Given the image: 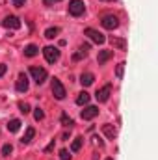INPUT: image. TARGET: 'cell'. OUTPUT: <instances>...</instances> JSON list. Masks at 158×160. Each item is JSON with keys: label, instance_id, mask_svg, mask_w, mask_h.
I'll return each mask as SVG.
<instances>
[{"label": "cell", "instance_id": "obj_1", "mask_svg": "<svg viewBox=\"0 0 158 160\" xmlns=\"http://www.w3.org/2000/svg\"><path fill=\"white\" fill-rule=\"evenodd\" d=\"M84 11H86V4H84V0H71V2H69V13H71L73 17H80V15H84Z\"/></svg>", "mask_w": 158, "mask_h": 160}, {"label": "cell", "instance_id": "obj_2", "mask_svg": "<svg viewBox=\"0 0 158 160\" xmlns=\"http://www.w3.org/2000/svg\"><path fill=\"white\" fill-rule=\"evenodd\" d=\"M43 56H45V60L48 62V63H56L58 60H60V50L56 48V47H45L43 48Z\"/></svg>", "mask_w": 158, "mask_h": 160}, {"label": "cell", "instance_id": "obj_3", "mask_svg": "<svg viewBox=\"0 0 158 160\" xmlns=\"http://www.w3.org/2000/svg\"><path fill=\"white\" fill-rule=\"evenodd\" d=\"M30 75H32V78L36 80L37 84H43L47 80V77H48L47 69H43V67H30Z\"/></svg>", "mask_w": 158, "mask_h": 160}, {"label": "cell", "instance_id": "obj_4", "mask_svg": "<svg viewBox=\"0 0 158 160\" xmlns=\"http://www.w3.org/2000/svg\"><path fill=\"white\" fill-rule=\"evenodd\" d=\"M52 93H54V97L58 99V101H62V99H65V88H63V84L60 82L58 78L52 80Z\"/></svg>", "mask_w": 158, "mask_h": 160}, {"label": "cell", "instance_id": "obj_5", "mask_svg": "<svg viewBox=\"0 0 158 160\" xmlns=\"http://www.w3.org/2000/svg\"><path fill=\"white\" fill-rule=\"evenodd\" d=\"M84 36H87L91 41H95V43H99V45H102V43L106 41V38H104L99 30H95V28H86V30H84Z\"/></svg>", "mask_w": 158, "mask_h": 160}, {"label": "cell", "instance_id": "obj_6", "mask_svg": "<svg viewBox=\"0 0 158 160\" xmlns=\"http://www.w3.org/2000/svg\"><path fill=\"white\" fill-rule=\"evenodd\" d=\"M101 24H102L106 30H116V28L119 26V19L116 17V15H106V17H102Z\"/></svg>", "mask_w": 158, "mask_h": 160}, {"label": "cell", "instance_id": "obj_7", "mask_svg": "<svg viewBox=\"0 0 158 160\" xmlns=\"http://www.w3.org/2000/svg\"><path fill=\"white\" fill-rule=\"evenodd\" d=\"M2 26H4V28H11V30H17V28H21V21H19V17H15V15H7V17H4Z\"/></svg>", "mask_w": 158, "mask_h": 160}, {"label": "cell", "instance_id": "obj_8", "mask_svg": "<svg viewBox=\"0 0 158 160\" xmlns=\"http://www.w3.org/2000/svg\"><path fill=\"white\" fill-rule=\"evenodd\" d=\"M110 95H112V86H110V84H106L104 88H101V89L95 93V97H97L99 102H106V101L110 99Z\"/></svg>", "mask_w": 158, "mask_h": 160}, {"label": "cell", "instance_id": "obj_9", "mask_svg": "<svg viewBox=\"0 0 158 160\" xmlns=\"http://www.w3.org/2000/svg\"><path fill=\"white\" fill-rule=\"evenodd\" d=\"M28 77L24 75V73H21L19 77H17V82H15V88H17V91H21V93H24V91H28Z\"/></svg>", "mask_w": 158, "mask_h": 160}, {"label": "cell", "instance_id": "obj_10", "mask_svg": "<svg viewBox=\"0 0 158 160\" xmlns=\"http://www.w3.org/2000/svg\"><path fill=\"white\" fill-rule=\"evenodd\" d=\"M80 116H82V119L84 121H89V119H93V118L99 116V108H97V106H87V108L82 110Z\"/></svg>", "mask_w": 158, "mask_h": 160}, {"label": "cell", "instance_id": "obj_11", "mask_svg": "<svg viewBox=\"0 0 158 160\" xmlns=\"http://www.w3.org/2000/svg\"><path fill=\"white\" fill-rule=\"evenodd\" d=\"M102 132H104V134H106V138H110V140H114V138L117 136V130H116V127H114V125H110V123L102 125Z\"/></svg>", "mask_w": 158, "mask_h": 160}, {"label": "cell", "instance_id": "obj_12", "mask_svg": "<svg viewBox=\"0 0 158 160\" xmlns=\"http://www.w3.org/2000/svg\"><path fill=\"white\" fill-rule=\"evenodd\" d=\"M87 50H89V45H82L78 50L73 54V62H78L82 58H86V56H87Z\"/></svg>", "mask_w": 158, "mask_h": 160}, {"label": "cell", "instance_id": "obj_13", "mask_svg": "<svg viewBox=\"0 0 158 160\" xmlns=\"http://www.w3.org/2000/svg\"><path fill=\"white\" fill-rule=\"evenodd\" d=\"M110 58H112V50H101V52H99L97 62H99V65H104Z\"/></svg>", "mask_w": 158, "mask_h": 160}, {"label": "cell", "instance_id": "obj_14", "mask_svg": "<svg viewBox=\"0 0 158 160\" xmlns=\"http://www.w3.org/2000/svg\"><path fill=\"white\" fill-rule=\"evenodd\" d=\"M34 136H36V128L30 127V128H26V132H24V136H22L21 142H22V143H30V142L34 140Z\"/></svg>", "mask_w": 158, "mask_h": 160}, {"label": "cell", "instance_id": "obj_15", "mask_svg": "<svg viewBox=\"0 0 158 160\" xmlns=\"http://www.w3.org/2000/svg\"><path fill=\"white\" fill-rule=\"evenodd\" d=\"M110 43H112L116 48H119V50H126V41L121 39V38H112V39H110Z\"/></svg>", "mask_w": 158, "mask_h": 160}, {"label": "cell", "instance_id": "obj_16", "mask_svg": "<svg viewBox=\"0 0 158 160\" xmlns=\"http://www.w3.org/2000/svg\"><path fill=\"white\" fill-rule=\"evenodd\" d=\"M93 80H95V77H93L91 73H82V77H80V84H82V86H91Z\"/></svg>", "mask_w": 158, "mask_h": 160}, {"label": "cell", "instance_id": "obj_17", "mask_svg": "<svg viewBox=\"0 0 158 160\" xmlns=\"http://www.w3.org/2000/svg\"><path fill=\"white\" fill-rule=\"evenodd\" d=\"M87 102H89V93H87V91H80L78 97H77V104L84 106V104H87Z\"/></svg>", "mask_w": 158, "mask_h": 160}, {"label": "cell", "instance_id": "obj_18", "mask_svg": "<svg viewBox=\"0 0 158 160\" xmlns=\"http://www.w3.org/2000/svg\"><path fill=\"white\" fill-rule=\"evenodd\" d=\"M37 52H39V48H37L36 45H28V47L24 48V56H28V58H34V56H37Z\"/></svg>", "mask_w": 158, "mask_h": 160}, {"label": "cell", "instance_id": "obj_19", "mask_svg": "<svg viewBox=\"0 0 158 160\" xmlns=\"http://www.w3.org/2000/svg\"><path fill=\"white\" fill-rule=\"evenodd\" d=\"M58 34H60V28H56V26H52V28H47V30H45V38H47V39H54Z\"/></svg>", "mask_w": 158, "mask_h": 160}, {"label": "cell", "instance_id": "obj_20", "mask_svg": "<svg viewBox=\"0 0 158 160\" xmlns=\"http://www.w3.org/2000/svg\"><path fill=\"white\" fill-rule=\"evenodd\" d=\"M19 128H21V121L19 119H11L7 123V130H9V132H17Z\"/></svg>", "mask_w": 158, "mask_h": 160}, {"label": "cell", "instance_id": "obj_21", "mask_svg": "<svg viewBox=\"0 0 158 160\" xmlns=\"http://www.w3.org/2000/svg\"><path fill=\"white\" fill-rule=\"evenodd\" d=\"M62 125H63V127H69V128H71V127L75 125V121L71 119V118H69L67 114H62Z\"/></svg>", "mask_w": 158, "mask_h": 160}, {"label": "cell", "instance_id": "obj_22", "mask_svg": "<svg viewBox=\"0 0 158 160\" xmlns=\"http://www.w3.org/2000/svg\"><path fill=\"white\" fill-rule=\"evenodd\" d=\"M82 142H84L82 138H77V140L73 142V145H71V151H73V153H77V151H80V147H82Z\"/></svg>", "mask_w": 158, "mask_h": 160}, {"label": "cell", "instance_id": "obj_23", "mask_svg": "<svg viewBox=\"0 0 158 160\" xmlns=\"http://www.w3.org/2000/svg\"><path fill=\"white\" fill-rule=\"evenodd\" d=\"M123 71H125V62H121L117 67H116V77L117 78H123Z\"/></svg>", "mask_w": 158, "mask_h": 160}, {"label": "cell", "instance_id": "obj_24", "mask_svg": "<svg viewBox=\"0 0 158 160\" xmlns=\"http://www.w3.org/2000/svg\"><path fill=\"white\" fill-rule=\"evenodd\" d=\"M34 119H36V121L45 119V112H43L41 108H36V112H34Z\"/></svg>", "mask_w": 158, "mask_h": 160}, {"label": "cell", "instance_id": "obj_25", "mask_svg": "<svg viewBox=\"0 0 158 160\" xmlns=\"http://www.w3.org/2000/svg\"><path fill=\"white\" fill-rule=\"evenodd\" d=\"M13 151V147H11V143H6L4 147H2V155L4 157H9V153Z\"/></svg>", "mask_w": 158, "mask_h": 160}, {"label": "cell", "instance_id": "obj_26", "mask_svg": "<svg viewBox=\"0 0 158 160\" xmlns=\"http://www.w3.org/2000/svg\"><path fill=\"white\" fill-rule=\"evenodd\" d=\"M60 158L62 160H71V153H69L67 149H62V151H60Z\"/></svg>", "mask_w": 158, "mask_h": 160}, {"label": "cell", "instance_id": "obj_27", "mask_svg": "<svg viewBox=\"0 0 158 160\" xmlns=\"http://www.w3.org/2000/svg\"><path fill=\"white\" fill-rule=\"evenodd\" d=\"M19 110H21L22 114H28V112H30V104H26V102H19Z\"/></svg>", "mask_w": 158, "mask_h": 160}, {"label": "cell", "instance_id": "obj_28", "mask_svg": "<svg viewBox=\"0 0 158 160\" xmlns=\"http://www.w3.org/2000/svg\"><path fill=\"white\" fill-rule=\"evenodd\" d=\"M24 2H26V0H13V6H15V8H22Z\"/></svg>", "mask_w": 158, "mask_h": 160}, {"label": "cell", "instance_id": "obj_29", "mask_svg": "<svg viewBox=\"0 0 158 160\" xmlns=\"http://www.w3.org/2000/svg\"><path fill=\"white\" fill-rule=\"evenodd\" d=\"M6 71H7L6 63H0V77H4V75H6Z\"/></svg>", "mask_w": 158, "mask_h": 160}, {"label": "cell", "instance_id": "obj_30", "mask_svg": "<svg viewBox=\"0 0 158 160\" xmlns=\"http://www.w3.org/2000/svg\"><path fill=\"white\" fill-rule=\"evenodd\" d=\"M56 2H60V0H43V4H45V6H54Z\"/></svg>", "mask_w": 158, "mask_h": 160}, {"label": "cell", "instance_id": "obj_31", "mask_svg": "<svg viewBox=\"0 0 158 160\" xmlns=\"http://www.w3.org/2000/svg\"><path fill=\"white\" fill-rule=\"evenodd\" d=\"M52 149H54V140H52V142H50V143H48V147H47V149H45V151H52Z\"/></svg>", "mask_w": 158, "mask_h": 160}, {"label": "cell", "instance_id": "obj_32", "mask_svg": "<svg viewBox=\"0 0 158 160\" xmlns=\"http://www.w3.org/2000/svg\"><path fill=\"white\" fill-rule=\"evenodd\" d=\"M102 2H114V0H102Z\"/></svg>", "mask_w": 158, "mask_h": 160}, {"label": "cell", "instance_id": "obj_33", "mask_svg": "<svg viewBox=\"0 0 158 160\" xmlns=\"http://www.w3.org/2000/svg\"><path fill=\"white\" fill-rule=\"evenodd\" d=\"M106 160H114V158H106Z\"/></svg>", "mask_w": 158, "mask_h": 160}]
</instances>
